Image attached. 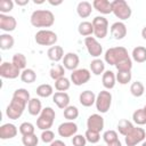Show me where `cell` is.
Listing matches in <instances>:
<instances>
[{"instance_id": "cell-33", "label": "cell", "mask_w": 146, "mask_h": 146, "mask_svg": "<svg viewBox=\"0 0 146 146\" xmlns=\"http://www.w3.org/2000/svg\"><path fill=\"white\" fill-rule=\"evenodd\" d=\"M21 80L25 83H33L36 80V73L32 68H25L21 73Z\"/></svg>"}, {"instance_id": "cell-14", "label": "cell", "mask_w": 146, "mask_h": 146, "mask_svg": "<svg viewBox=\"0 0 146 146\" xmlns=\"http://www.w3.org/2000/svg\"><path fill=\"white\" fill-rule=\"evenodd\" d=\"M87 128L100 132L104 129V117L99 114H91L87 120Z\"/></svg>"}, {"instance_id": "cell-44", "label": "cell", "mask_w": 146, "mask_h": 146, "mask_svg": "<svg viewBox=\"0 0 146 146\" xmlns=\"http://www.w3.org/2000/svg\"><path fill=\"white\" fill-rule=\"evenodd\" d=\"M19 132L22 136H27V135H32L34 133V125L31 122H23L19 125Z\"/></svg>"}, {"instance_id": "cell-38", "label": "cell", "mask_w": 146, "mask_h": 146, "mask_svg": "<svg viewBox=\"0 0 146 146\" xmlns=\"http://www.w3.org/2000/svg\"><path fill=\"white\" fill-rule=\"evenodd\" d=\"M71 87V81L67 79V78H60L58 80L55 81V89L57 91H62V92H65L66 90H68Z\"/></svg>"}, {"instance_id": "cell-47", "label": "cell", "mask_w": 146, "mask_h": 146, "mask_svg": "<svg viewBox=\"0 0 146 146\" xmlns=\"http://www.w3.org/2000/svg\"><path fill=\"white\" fill-rule=\"evenodd\" d=\"M41 140L46 144H51L55 140V133L49 129V130H43L41 136H40Z\"/></svg>"}, {"instance_id": "cell-27", "label": "cell", "mask_w": 146, "mask_h": 146, "mask_svg": "<svg viewBox=\"0 0 146 146\" xmlns=\"http://www.w3.org/2000/svg\"><path fill=\"white\" fill-rule=\"evenodd\" d=\"M132 59L137 63H144L146 62V48L143 46H137L132 50Z\"/></svg>"}, {"instance_id": "cell-2", "label": "cell", "mask_w": 146, "mask_h": 146, "mask_svg": "<svg viewBox=\"0 0 146 146\" xmlns=\"http://www.w3.org/2000/svg\"><path fill=\"white\" fill-rule=\"evenodd\" d=\"M129 57L128 50L124 47H112L110 49L106 50L105 55H104V59L107 64L110 65H116L119 62H121L122 59Z\"/></svg>"}, {"instance_id": "cell-50", "label": "cell", "mask_w": 146, "mask_h": 146, "mask_svg": "<svg viewBox=\"0 0 146 146\" xmlns=\"http://www.w3.org/2000/svg\"><path fill=\"white\" fill-rule=\"evenodd\" d=\"M15 2H16L18 6H25V5L29 3V0H16Z\"/></svg>"}, {"instance_id": "cell-51", "label": "cell", "mask_w": 146, "mask_h": 146, "mask_svg": "<svg viewBox=\"0 0 146 146\" xmlns=\"http://www.w3.org/2000/svg\"><path fill=\"white\" fill-rule=\"evenodd\" d=\"M48 2H49L51 6H59V5H62V3H63V1H62V0H58V1H52V0H49Z\"/></svg>"}, {"instance_id": "cell-39", "label": "cell", "mask_w": 146, "mask_h": 146, "mask_svg": "<svg viewBox=\"0 0 146 146\" xmlns=\"http://www.w3.org/2000/svg\"><path fill=\"white\" fill-rule=\"evenodd\" d=\"M13 97H14V98H17V99H19V100H22V102H24V103H26V104H29V102H30V99H31L30 92H29L26 89H24V88L16 89V90L14 91V94H13Z\"/></svg>"}, {"instance_id": "cell-32", "label": "cell", "mask_w": 146, "mask_h": 146, "mask_svg": "<svg viewBox=\"0 0 146 146\" xmlns=\"http://www.w3.org/2000/svg\"><path fill=\"white\" fill-rule=\"evenodd\" d=\"M49 74H50V78L56 81V80H58L60 78H64V75H65V67L62 64H56V65H54L50 68Z\"/></svg>"}, {"instance_id": "cell-54", "label": "cell", "mask_w": 146, "mask_h": 146, "mask_svg": "<svg viewBox=\"0 0 146 146\" xmlns=\"http://www.w3.org/2000/svg\"><path fill=\"white\" fill-rule=\"evenodd\" d=\"M43 2H44V1H36V0H34V3H35V5H36V3H38V5H41V3H43Z\"/></svg>"}, {"instance_id": "cell-24", "label": "cell", "mask_w": 146, "mask_h": 146, "mask_svg": "<svg viewBox=\"0 0 146 146\" xmlns=\"http://www.w3.org/2000/svg\"><path fill=\"white\" fill-rule=\"evenodd\" d=\"M47 56L50 60L52 62H59V60H63L64 58V49L60 47V46H52L48 49L47 51Z\"/></svg>"}, {"instance_id": "cell-45", "label": "cell", "mask_w": 146, "mask_h": 146, "mask_svg": "<svg viewBox=\"0 0 146 146\" xmlns=\"http://www.w3.org/2000/svg\"><path fill=\"white\" fill-rule=\"evenodd\" d=\"M103 139L106 144H110V143H113L115 140L119 139V136H117V132L115 130H107L104 132L103 135Z\"/></svg>"}, {"instance_id": "cell-15", "label": "cell", "mask_w": 146, "mask_h": 146, "mask_svg": "<svg viewBox=\"0 0 146 146\" xmlns=\"http://www.w3.org/2000/svg\"><path fill=\"white\" fill-rule=\"evenodd\" d=\"M17 22L14 16H9L6 14H0V29L5 32H11L16 29Z\"/></svg>"}, {"instance_id": "cell-20", "label": "cell", "mask_w": 146, "mask_h": 146, "mask_svg": "<svg viewBox=\"0 0 146 146\" xmlns=\"http://www.w3.org/2000/svg\"><path fill=\"white\" fill-rule=\"evenodd\" d=\"M92 7L103 15H107L112 13V1L108 0H94Z\"/></svg>"}, {"instance_id": "cell-21", "label": "cell", "mask_w": 146, "mask_h": 146, "mask_svg": "<svg viewBox=\"0 0 146 146\" xmlns=\"http://www.w3.org/2000/svg\"><path fill=\"white\" fill-rule=\"evenodd\" d=\"M96 95L94 91L91 90H84L80 94L79 96V100H80V104L84 107H90L92 106L95 103H96Z\"/></svg>"}, {"instance_id": "cell-5", "label": "cell", "mask_w": 146, "mask_h": 146, "mask_svg": "<svg viewBox=\"0 0 146 146\" xmlns=\"http://www.w3.org/2000/svg\"><path fill=\"white\" fill-rule=\"evenodd\" d=\"M26 103L17 99V98H11L9 105L7 106V110H6V115L11 119V120H17L22 116L25 107H26Z\"/></svg>"}, {"instance_id": "cell-31", "label": "cell", "mask_w": 146, "mask_h": 146, "mask_svg": "<svg viewBox=\"0 0 146 146\" xmlns=\"http://www.w3.org/2000/svg\"><path fill=\"white\" fill-rule=\"evenodd\" d=\"M36 95L39 97H42V98H48V97L54 95V89L50 84L43 83V84H40L36 88Z\"/></svg>"}, {"instance_id": "cell-36", "label": "cell", "mask_w": 146, "mask_h": 146, "mask_svg": "<svg viewBox=\"0 0 146 146\" xmlns=\"http://www.w3.org/2000/svg\"><path fill=\"white\" fill-rule=\"evenodd\" d=\"M132 120L136 124L138 125H144L146 124V112L144 111V108H139L136 110L132 113Z\"/></svg>"}, {"instance_id": "cell-48", "label": "cell", "mask_w": 146, "mask_h": 146, "mask_svg": "<svg viewBox=\"0 0 146 146\" xmlns=\"http://www.w3.org/2000/svg\"><path fill=\"white\" fill-rule=\"evenodd\" d=\"M72 144H73V146H86L87 139L82 135H75L72 138Z\"/></svg>"}, {"instance_id": "cell-25", "label": "cell", "mask_w": 146, "mask_h": 146, "mask_svg": "<svg viewBox=\"0 0 146 146\" xmlns=\"http://www.w3.org/2000/svg\"><path fill=\"white\" fill-rule=\"evenodd\" d=\"M42 104H41V100L36 97L34 98H31L29 104H27V112L33 115V116H36V115H40V113L42 112Z\"/></svg>"}, {"instance_id": "cell-29", "label": "cell", "mask_w": 146, "mask_h": 146, "mask_svg": "<svg viewBox=\"0 0 146 146\" xmlns=\"http://www.w3.org/2000/svg\"><path fill=\"white\" fill-rule=\"evenodd\" d=\"M90 71L95 75H100V74L103 75V73L105 71V63L99 58H95L90 63Z\"/></svg>"}, {"instance_id": "cell-46", "label": "cell", "mask_w": 146, "mask_h": 146, "mask_svg": "<svg viewBox=\"0 0 146 146\" xmlns=\"http://www.w3.org/2000/svg\"><path fill=\"white\" fill-rule=\"evenodd\" d=\"M14 8V2L11 0H0V11L1 14H6L11 11Z\"/></svg>"}, {"instance_id": "cell-17", "label": "cell", "mask_w": 146, "mask_h": 146, "mask_svg": "<svg viewBox=\"0 0 146 146\" xmlns=\"http://www.w3.org/2000/svg\"><path fill=\"white\" fill-rule=\"evenodd\" d=\"M111 35L115 40H122L127 35V26L123 22H115L111 26Z\"/></svg>"}, {"instance_id": "cell-34", "label": "cell", "mask_w": 146, "mask_h": 146, "mask_svg": "<svg viewBox=\"0 0 146 146\" xmlns=\"http://www.w3.org/2000/svg\"><path fill=\"white\" fill-rule=\"evenodd\" d=\"M11 63H13L16 67H18L19 70H25V68H26V63H27V60H26L25 55H23V54H21V52H17V54H15V55L13 56Z\"/></svg>"}, {"instance_id": "cell-43", "label": "cell", "mask_w": 146, "mask_h": 146, "mask_svg": "<svg viewBox=\"0 0 146 146\" xmlns=\"http://www.w3.org/2000/svg\"><path fill=\"white\" fill-rule=\"evenodd\" d=\"M22 143H23L24 146H38L39 138L36 137L35 133L27 135V136H23V137H22Z\"/></svg>"}, {"instance_id": "cell-42", "label": "cell", "mask_w": 146, "mask_h": 146, "mask_svg": "<svg viewBox=\"0 0 146 146\" xmlns=\"http://www.w3.org/2000/svg\"><path fill=\"white\" fill-rule=\"evenodd\" d=\"M84 137H86L87 141H89L90 144H97L100 140V132L87 129V131L84 133Z\"/></svg>"}, {"instance_id": "cell-10", "label": "cell", "mask_w": 146, "mask_h": 146, "mask_svg": "<svg viewBox=\"0 0 146 146\" xmlns=\"http://www.w3.org/2000/svg\"><path fill=\"white\" fill-rule=\"evenodd\" d=\"M21 70L18 67H16L11 62H3L1 65H0V75L1 78L3 79H9V80H13V79H16L18 78V75L21 76Z\"/></svg>"}, {"instance_id": "cell-7", "label": "cell", "mask_w": 146, "mask_h": 146, "mask_svg": "<svg viewBox=\"0 0 146 146\" xmlns=\"http://www.w3.org/2000/svg\"><path fill=\"white\" fill-rule=\"evenodd\" d=\"M94 34L98 39H104L108 33V21L103 16H96L92 19Z\"/></svg>"}, {"instance_id": "cell-26", "label": "cell", "mask_w": 146, "mask_h": 146, "mask_svg": "<svg viewBox=\"0 0 146 146\" xmlns=\"http://www.w3.org/2000/svg\"><path fill=\"white\" fill-rule=\"evenodd\" d=\"M15 40L9 33H3L0 35V48L2 50H9L14 47Z\"/></svg>"}, {"instance_id": "cell-55", "label": "cell", "mask_w": 146, "mask_h": 146, "mask_svg": "<svg viewBox=\"0 0 146 146\" xmlns=\"http://www.w3.org/2000/svg\"><path fill=\"white\" fill-rule=\"evenodd\" d=\"M141 146H146V141H144V143L141 144Z\"/></svg>"}, {"instance_id": "cell-11", "label": "cell", "mask_w": 146, "mask_h": 146, "mask_svg": "<svg viewBox=\"0 0 146 146\" xmlns=\"http://www.w3.org/2000/svg\"><path fill=\"white\" fill-rule=\"evenodd\" d=\"M91 73L87 68H78L71 73V81L74 86H82L90 80Z\"/></svg>"}, {"instance_id": "cell-22", "label": "cell", "mask_w": 146, "mask_h": 146, "mask_svg": "<svg viewBox=\"0 0 146 146\" xmlns=\"http://www.w3.org/2000/svg\"><path fill=\"white\" fill-rule=\"evenodd\" d=\"M102 83L105 89H107V90L113 89L116 83V75L114 74V72H112L110 70L105 71L102 75Z\"/></svg>"}, {"instance_id": "cell-16", "label": "cell", "mask_w": 146, "mask_h": 146, "mask_svg": "<svg viewBox=\"0 0 146 146\" xmlns=\"http://www.w3.org/2000/svg\"><path fill=\"white\" fill-rule=\"evenodd\" d=\"M80 64V58L75 52H67L65 54L64 58H63V66L66 70L70 71H75L78 70V66Z\"/></svg>"}, {"instance_id": "cell-52", "label": "cell", "mask_w": 146, "mask_h": 146, "mask_svg": "<svg viewBox=\"0 0 146 146\" xmlns=\"http://www.w3.org/2000/svg\"><path fill=\"white\" fill-rule=\"evenodd\" d=\"M107 146H122V144H121V141L117 139V140H115V141H113V143L107 144Z\"/></svg>"}, {"instance_id": "cell-57", "label": "cell", "mask_w": 146, "mask_h": 146, "mask_svg": "<svg viewBox=\"0 0 146 146\" xmlns=\"http://www.w3.org/2000/svg\"><path fill=\"white\" fill-rule=\"evenodd\" d=\"M145 92H146V90H145Z\"/></svg>"}, {"instance_id": "cell-1", "label": "cell", "mask_w": 146, "mask_h": 146, "mask_svg": "<svg viewBox=\"0 0 146 146\" xmlns=\"http://www.w3.org/2000/svg\"><path fill=\"white\" fill-rule=\"evenodd\" d=\"M31 25L34 27H50L55 23V15L47 9H38L31 14Z\"/></svg>"}, {"instance_id": "cell-53", "label": "cell", "mask_w": 146, "mask_h": 146, "mask_svg": "<svg viewBox=\"0 0 146 146\" xmlns=\"http://www.w3.org/2000/svg\"><path fill=\"white\" fill-rule=\"evenodd\" d=\"M141 36L144 40H146V26L143 27V30H141Z\"/></svg>"}, {"instance_id": "cell-18", "label": "cell", "mask_w": 146, "mask_h": 146, "mask_svg": "<svg viewBox=\"0 0 146 146\" xmlns=\"http://www.w3.org/2000/svg\"><path fill=\"white\" fill-rule=\"evenodd\" d=\"M18 130L17 127L13 123H5L0 127V138L1 139H11L16 137Z\"/></svg>"}, {"instance_id": "cell-3", "label": "cell", "mask_w": 146, "mask_h": 146, "mask_svg": "<svg viewBox=\"0 0 146 146\" xmlns=\"http://www.w3.org/2000/svg\"><path fill=\"white\" fill-rule=\"evenodd\" d=\"M56 113L51 107H44L40 113L39 117L36 119V127L40 130H49L55 121Z\"/></svg>"}, {"instance_id": "cell-41", "label": "cell", "mask_w": 146, "mask_h": 146, "mask_svg": "<svg viewBox=\"0 0 146 146\" xmlns=\"http://www.w3.org/2000/svg\"><path fill=\"white\" fill-rule=\"evenodd\" d=\"M115 67H116L117 71H131V68H132V60H131L130 56L124 58V59H122L121 62H119L115 65Z\"/></svg>"}, {"instance_id": "cell-9", "label": "cell", "mask_w": 146, "mask_h": 146, "mask_svg": "<svg viewBox=\"0 0 146 146\" xmlns=\"http://www.w3.org/2000/svg\"><path fill=\"white\" fill-rule=\"evenodd\" d=\"M145 137H146V131L143 128L133 127V129L124 137V141L127 146H136L139 143L144 141Z\"/></svg>"}, {"instance_id": "cell-23", "label": "cell", "mask_w": 146, "mask_h": 146, "mask_svg": "<svg viewBox=\"0 0 146 146\" xmlns=\"http://www.w3.org/2000/svg\"><path fill=\"white\" fill-rule=\"evenodd\" d=\"M92 5L89 1H80L76 6V13L81 18H87L92 13Z\"/></svg>"}, {"instance_id": "cell-12", "label": "cell", "mask_w": 146, "mask_h": 146, "mask_svg": "<svg viewBox=\"0 0 146 146\" xmlns=\"http://www.w3.org/2000/svg\"><path fill=\"white\" fill-rule=\"evenodd\" d=\"M84 44L90 56L97 58L103 54V47L95 36H87L84 39Z\"/></svg>"}, {"instance_id": "cell-8", "label": "cell", "mask_w": 146, "mask_h": 146, "mask_svg": "<svg viewBox=\"0 0 146 146\" xmlns=\"http://www.w3.org/2000/svg\"><path fill=\"white\" fill-rule=\"evenodd\" d=\"M96 108L100 113L108 112L111 105H112V94L107 90H102L96 97Z\"/></svg>"}, {"instance_id": "cell-13", "label": "cell", "mask_w": 146, "mask_h": 146, "mask_svg": "<svg viewBox=\"0 0 146 146\" xmlns=\"http://www.w3.org/2000/svg\"><path fill=\"white\" fill-rule=\"evenodd\" d=\"M58 135L64 138H68L72 136H75L78 132V125L73 121H66L59 124L58 127Z\"/></svg>"}, {"instance_id": "cell-49", "label": "cell", "mask_w": 146, "mask_h": 146, "mask_svg": "<svg viewBox=\"0 0 146 146\" xmlns=\"http://www.w3.org/2000/svg\"><path fill=\"white\" fill-rule=\"evenodd\" d=\"M49 146H66V144H65L63 140L56 139V140H54L51 144H49Z\"/></svg>"}, {"instance_id": "cell-19", "label": "cell", "mask_w": 146, "mask_h": 146, "mask_svg": "<svg viewBox=\"0 0 146 146\" xmlns=\"http://www.w3.org/2000/svg\"><path fill=\"white\" fill-rule=\"evenodd\" d=\"M52 102L59 107L60 110H65L70 105V96L67 92H62V91H56L52 95Z\"/></svg>"}, {"instance_id": "cell-4", "label": "cell", "mask_w": 146, "mask_h": 146, "mask_svg": "<svg viewBox=\"0 0 146 146\" xmlns=\"http://www.w3.org/2000/svg\"><path fill=\"white\" fill-rule=\"evenodd\" d=\"M112 13L114 16L121 21H125L130 18L132 10L127 1L124 0H114L112 1Z\"/></svg>"}, {"instance_id": "cell-37", "label": "cell", "mask_w": 146, "mask_h": 146, "mask_svg": "<svg viewBox=\"0 0 146 146\" xmlns=\"http://www.w3.org/2000/svg\"><path fill=\"white\" fill-rule=\"evenodd\" d=\"M79 116V110L76 106L73 105H68L65 110H64V117L67 121H73L75 119H78Z\"/></svg>"}, {"instance_id": "cell-28", "label": "cell", "mask_w": 146, "mask_h": 146, "mask_svg": "<svg viewBox=\"0 0 146 146\" xmlns=\"http://www.w3.org/2000/svg\"><path fill=\"white\" fill-rule=\"evenodd\" d=\"M78 32L79 34L83 35V36H89L91 34H94V26H92V23L91 22H88V21H83L79 24V27H78Z\"/></svg>"}, {"instance_id": "cell-6", "label": "cell", "mask_w": 146, "mask_h": 146, "mask_svg": "<svg viewBox=\"0 0 146 146\" xmlns=\"http://www.w3.org/2000/svg\"><path fill=\"white\" fill-rule=\"evenodd\" d=\"M35 42L40 46H51L57 42V34L51 30H40L35 33Z\"/></svg>"}, {"instance_id": "cell-30", "label": "cell", "mask_w": 146, "mask_h": 146, "mask_svg": "<svg viewBox=\"0 0 146 146\" xmlns=\"http://www.w3.org/2000/svg\"><path fill=\"white\" fill-rule=\"evenodd\" d=\"M132 129H133V124H132L129 120H127V119H122V120H120L119 123H117V131H119L122 136H124V137H125Z\"/></svg>"}, {"instance_id": "cell-35", "label": "cell", "mask_w": 146, "mask_h": 146, "mask_svg": "<svg viewBox=\"0 0 146 146\" xmlns=\"http://www.w3.org/2000/svg\"><path fill=\"white\" fill-rule=\"evenodd\" d=\"M130 92L135 97H141L145 94V86L140 81H135L130 86Z\"/></svg>"}, {"instance_id": "cell-40", "label": "cell", "mask_w": 146, "mask_h": 146, "mask_svg": "<svg viewBox=\"0 0 146 146\" xmlns=\"http://www.w3.org/2000/svg\"><path fill=\"white\" fill-rule=\"evenodd\" d=\"M132 74L131 71H117L116 73V81L120 84H127L131 81Z\"/></svg>"}, {"instance_id": "cell-56", "label": "cell", "mask_w": 146, "mask_h": 146, "mask_svg": "<svg viewBox=\"0 0 146 146\" xmlns=\"http://www.w3.org/2000/svg\"><path fill=\"white\" fill-rule=\"evenodd\" d=\"M144 111H145V112H146V105H145V106H144Z\"/></svg>"}]
</instances>
